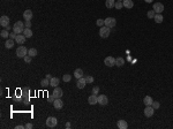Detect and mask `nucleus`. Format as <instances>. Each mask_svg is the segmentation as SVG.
I'll return each mask as SVG.
<instances>
[{
	"label": "nucleus",
	"instance_id": "3",
	"mask_svg": "<svg viewBox=\"0 0 173 129\" xmlns=\"http://www.w3.org/2000/svg\"><path fill=\"white\" fill-rule=\"evenodd\" d=\"M110 32H111V30H110V28L106 27V26H103V27H101V29H99V36L102 38H107L110 36Z\"/></svg>",
	"mask_w": 173,
	"mask_h": 129
},
{
	"label": "nucleus",
	"instance_id": "36",
	"mask_svg": "<svg viewBox=\"0 0 173 129\" xmlns=\"http://www.w3.org/2000/svg\"><path fill=\"white\" fill-rule=\"evenodd\" d=\"M31 58H32V57H30L29 54H27V55L23 58V59H24V61H26L27 64H29V62H31Z\"/></svg>",
	"mask_w": 173,
	"mask_h": 129
},
{
	"label": "nucleus",
	"instance_id": "26",
	"mask_svg": "<svg viewBox=\"0 0 173 129\" xmlns=\"http://www.w3.org/2000/svg\"><path fill=\"white\" fill-rule=\"evenodd\" d=\"M154 19H155V22L156 23H162L163 21H164V17H163L162 14H156Z\"/></svg>",
	"mask_w": 173,
	"mask_h": 129
},
{
	"label": "nucleus",
	"instance_id": "12",
	"mask_svg": "<svg viewBox=\"0 0 173 129\" xmlns=\"http://www.w3.org/2000/svg\"><path fill=\"white\" fill-rule=\"evenodd\" d=\"M53 106H54V108H57V110H60V108L64 107V102H62L60 98H56L54 102H53Z\"/></svg>",
	"mask_w": 173,
	"mask_h": 129
},
{
	"label": "nucleus",
	"instance_id": "24",
	"mask_svg": "<svg viewBox=\"0 0 173 129\" xmlns=\"http://www.w3.org/2000/svg\"><path fill=\"white\" fill-rule=\"evenodd\" d=\"M23 35H24L27 38L32 37V30H31L30 28H26V29H24V31H23Z\"/></svg>",
	"mask_w": 173,
	"mask_h": 129
},
{
	"label": "nucleus",
	"instance_id": "13",
	"mask_svg": "<svg viewBox=\"0 0 173 129\" xmlns=\"http://www.w3.org/2000/svg\"><path fill=\"white\" fill-rule=\"evenodd\" d=\"M86 77H81V78H77V82H76V87L79 89H83L86 87Z\"/></svg>",
	"mask_w": 173,
	"mask_h": 129
},
{
	"label": "nucleus",
	"instance_id": "18",
	"mask_svg": "<svg viewBox=\"0 0 173 129\" xmlns=\"http://www.w3.org/2000/svg\"><path fill=\"white\" fill-rule=\"evenodd\" d=\"M143 103H144V105H145V106H151V105H152V103H154V99L151 98L150 96H145L144 99H143Z\"/></svg>",
	"mask_w": 173,
	"mask_h": 129
},
{
	"label": "nucleus",
	"instance_id": "37",
	"mask_svg": "<svg viewBox=\"0 0 173 129\" xmlns=\"http://www.w3.org/2000/svg\"><path fill=\"white\" fill-rule=\"evenodd\" d=\"M98 92H99V87H94L92 93H94V95H98Z\"/></svg>",
	"mask_w": 173,
	"mask_h": 129
},
{
	"label": "nucleus",
	"instance_id": "10",
	"mask_svg": "<svg viewBox=\"0 0 173 129\" xmlns=\"http://www.w3.org/2000/svg\"><path fill=\"white\" fill-rule=\"evenodd\" d=\"M155 113V108L152 106H145L144 108V115L147 116V118H151Z\"/></svg>",
	"mask_w": 173,
	"mask_h": 129
},
{
	"label": "nucleus",
	"instance_id": "25",
	"mask_svg": "<svg viewBox=\"0 0 173 129\" xmlns=\"http://www.w3.org/2000/svg\"><path fill=\"white\" fill-rule=\"evenodd\" d=\"M124 64H125L124 58H117V59H115V66H118V67H122Z\"/></svg>",
	"mask_w": 173,
	"mask_h": 129
},
{
	"label": "nucleus",
	"instance_id": "21",
	"mask_svg": "<svg viewBox=\"0 0 173 129\" xmlns=\"http://www.w3.org/2000/svg\"><path fill=\"white\" fill-rule=\"evenodd\" d=\"M118 128H120V129H127L128 128V123L125 120H119L118 121Z\"/></svg>",
	"mask_w": 173,
	"mask_h": 129
},
{
	"label": "nucleus",
	"instance_id": "6",
	"mask_svg": "<svg viewBox=\"0 0 173 129\" xmlns=\"http://www.w3.org/2000/svg\"><path fill=\"white\" fill-rule=\"evenodd\" d=\"M152 9L155 11L156 14H162L163 12H164V5H163L162 2H155Z\"/></svg>",
	"mask_w": 173,
	"mask_h": 129
},
{
	"label": "nucleus",
	"instance_id": "19",
	"mask_svg": "<svg viewBox=\"0 0 173 129\" xmlns=\"http://www.w3.org/2000/svg\"><path fill=\"white\" fill-rule=\"evenodd\" d=\"M14 43H15V39H12V38H8L6 39V43H5V46H6V49H12L13 46H14Z\"/></svg>",
	"mask_w": 173,
	"mask_h": 129
},
{
	"label": "nucleus",
	"instance_id": "11",
	"mask_svg": "<svg viewBox=\"0 0 173 129\" xmlns=\"http://www.w3.org/2000/svg\"><path fill=\"white\" fill-rule=\"evenodd\" d=\"M0 26L4 27V28L8 27V26H9V17L6 16V15L1 16V17H0Z\"/></svg>",
	"mask_w": 173,
	"mask_h": 129
},
{
	"label": "nucleus",
	"instance_id": "15",
	"mask_svg": "<svg viewBox=\"0 0 173 129\" xmlns=\"http://www.w3.org/2000/svg\"><path fill=\"white\" fill-rule=\"evenodd\" d=\"M32 11H30V9H27L24 13H23V19L26 20V21H30L31 19H32Z\"/></svg>",
	"mask_w": 173,
	"mask_h": 129
},
{
	"label": "nucleus",
	"instance_id": "41",
	"mask_svg": "<svg viewBox=\"0 0 173 129\" xmlns=\"http://www.w3.org/2000/svg\"><path fill=\"white\" fill-rule=\"evenodd\" d=\"M54 102V98H53V96H50L49 97V103H53Z\"/></svg>",
	"mask_w": 173,
	"mask_h": 129
},
{
	"label": "nucleus",
	"instance_id": "14",
	"mask_svg": "<svg viewBox=\"0 0 173 129\" xmlns=\"http://www.w3.org/2000/svg\"><path fill=\"white\" fill-rule=\"evenodd\" d=\"M88 103L90 104V105H96L98 103V96L97 95H92L89 96V98H88Z\"/></svg>",
	"mask_w": 173,
	"mask_h": 129
},
{
	"label": "nucleus",
	"instance_id": "35",
	"mask_svg": "<svg viewBox=\"0 0 173 129\" xmlns=\"http://www.w3.org/2000/svg\"><path fill=\"white\" fill-rule=\"evenodd\" d=\"M151 106L154 107L155 110H158V108H159V106H160V104H159V103H158V102H154V103H152V105H151Z\"/></svg>",
	"mask_w": 173,
	"mask_h": 129
},
{
	"label": "nucleus",
	"instance_id": "31",
	"mask_svg": "<svg viewBox=\"0 0 173 129\" xmlns=\"http://www.w3.org/2000/svg\"><path fill=\"white\" fill-rule=\"evenodd\" d=\"M71 80H72V76L69 75V74H65V75L62 76V81H64V82H69Z\"/></svg>",
	"mask_w": 173,
	"mask_h": 129
},
{
	"label": "nucleus",
	"instance_id": "7",
	"mask_svg": "<svg viewBox=\"0 0 173 129\" xmlns=\"http://www.w3.org/2000/svg\"><path fill=\"white\" fill-rule=\"evenodd\" d=\"M98 104L102 105V106L107 105V104H109V98H107V96H105V95H99L98 96Z\"/></svg>",
	"mask_w": 173,
	"mask_h": 129
},
{
	"label": "nucleus",
	"instance_id": "47",
	"mask_svg": "<svg viewBox=\"0 0 173 129\" xmlns=\"http://www.w3.org/2000/svg\"><path fill=\"white\" fill-rule=\"evenodd\" d=\"M117 1H124V0H117Z\"/></svg>",
	"mask_w": 173,
	"mask_h": 129
},
{
	"label": "nucleus",
	"instance_id": "43",
	"mask_svg": "<svg viewBox=\"0 0 173 129\" xmlns=\"http://www.w3.org/2000/svg\"><path fill=\"white\" fill-rule=\"evenodd\" d=\"M46 78H49V80H51V78H52V76L50 75V74H46Z\"/></svg>",
	"mask_w": 173,
	"mask_h": 129
},
{
	"label": "nucleus",
	"instance_id": "28",
	"mask_svg": "<svg viewBox=\"0 0 173 129\" xmlns=\"http://www.w3.org/2000/svg\"><path fill=\"white\" fill-rule=\"evenodd\" d=\"M28 54L30 55V57H36L37 55V50L36 49H30V50H28Z\"/></svg>",
	"mask_w": 173,
	"mask_h": 129
},
{
	"label": "nucleus",
	"instance_id": "33",
	"mask_svg": "<svg viewBox=\"0 0 173 129\" xmlns=\"http://www.w3.org/2000/svg\"><path fill=\"white\" fill-rule=\"evenodd\" d=\"M86 83H92V82H94V77L90 75H88V76H86Z\"/></svg>",
	"mask_w": 173,
	"mask_h": 129
},
{
	"label": "nucleus",
	"instance_id": "8",
	"mask_svg": "<svg viewBox=\"0 0 173 129\" xmlns=\"http://www.w3.org/2000/svg\"><path fill=\"white\" fill-rule=\"evenodd\" d=\"M104 64L107 66V67H113V66H115V59L113 57H106L104 59Z\"/></svg>",
	"mask_w": 173,
	"mask_h": 129
},
{
	"label": "nucleus",
	"instance_id": "32",
	"mask_svg": "<svg viewBox=\"0 0 173 129\" xmlns=\"http://www.w3.org/2000/svg\"><path fill=\"white\" fill-rule=\"evenodd\" d=\"M114 7L117 8V9H121V8L124 7V4H122V1H117L115 5H114Z\"/></svg>",
	"mask_w": 173,
	"mask_h": 129
},
{
	"label": "nucleus",
	"instance_id": "17",
	"mask_svg": "<svg viewBox=\"0 0 173 129\" xmlns=\"http://www.w3.org/2000/svg\"><path fill=\"white\" fill-rule=\"evenodd\" d=\"M26 36H24V35H17V36H16V38H15V40H16V43H17V44H20V45H22L23 43L26 42Z\"/></svg>",
	"mask_w": 173,
	"mask_h": 129
},
{
	"label": "nucleus",
	"instance_id": "42",
	"mask_svg": "<svg viewBox=\"0 0 173 129\" xmlns=\"http://www.w3.org/2000/svg\"><path fill=\"white\" fill-rule=\"evenodd\" d=\"M15 129H26V126H16Z\"/></svg>",
	"mask_w": 173,
	"mask_h": 129
},
{
	"label": "nucleus",
	"instance_id": "44",
	"mask_svg": "<svg viewBox=\"0 0 173 129\" xmlns=\"http://www.w3.org/2000/svg\"><path fill=\"white\" fill-rule=\"evenodd\" d=\"M66 128H71V123H69V122L66 123Z\"/></svg>",
	"mask_w": 173,
	"mask_h": 129
},
{
	"label": "nucleus",
	"instance_id": "38",
	"mask_svg": "<svg viewBox=\"0 0 173 129\" xmlns=\"http://www.w3.org/2000/svg\"><path fill=\"white\" fill-rule=\"evenodd\" d=\"M16 36H17V34H15V32L13 31V32H11V35H9V38H12V39H15Z\"/></svg>",
	"mask_w": 173,
	"mask_h": 129
},
{
	"label": "nucleus",
	"instance_id": "1",
	"mask_svg": "<svg viewBox=\"0 0 173 129\" xmlns=\"http://www.w3.org/2000/svg\"><path fill=\"white\" fill-rule=\"evenodd\" d=\"M13 31L17 35L22 34L23 31H24V23L22 21H16L15 24L13 26Z\"/></svg>",
	"mask_w": 173,
	"mask_h": 129
},
{
	"label": "nucleus",
	"instance_id": "45",
	"mask_svg": "<svg viewBox=\"0 0 173 129\" xmlns=\"http://www.w3.org/2000/svg\"><path fill=\"white\" fill-rule=\"evenodd\" d=\"M11 29H13V28H11V27H9V26H8V27H6V30H8V31H9V30H11Z\"/></svg>",
	"mask_w": 173,
	"mask_h": 129
},
{
	"label": "nucleus",
	"instance_id": "46",
	"mask_svg": "<svg viewBox=\"0 0 173 129\" xmlns=\"http://www.w3.org/2000/svg\"><path fill=\"white\" fill-rule=\"evenodd\" d=\"M145 2H148V4H151V2H152V0H145Z\"/></svg>",
	"mask_w": 173,
	"mask_h": 129
},
{
	"label": "nucleus",
	"instance_id": "39",
	"mask_svg": "<svg viewBox=\"0 0 173 129\" xmlns=\"http://www.w3.org/2000/svg\"><path fill=\"white\" fill-rule=\"evenodd\" d=\"M26 129H32V123H27Z\"/></svg>",
	"mask_w": 173,
	"mask_h": 129
},
{
	"label": "nucleus",
	"instance_id": "34",
	"mask_svg": "<svg viewBox=\"0 0 173 129\" xmlns=\"http://www.w3.org/2000/svg\"><path fill=\"white\" fill-rule=\"evenodd\" d=\"M96 24H97L98 27H103V26H104V20L98 19L97 21H96Z\"/></svg>",
	"mask_w": 173,
	"mask_h": 129
},
{
	"label": "nucleus",
	"instance_id": "29",
	"mask_svg": "<svg viewBox=\"0 0 173 129\" xmlns=\"http://www.w3.org/2000/svg\"><path fill=\"white\" fill-rule=\"evenodd\" d=\"M41 84H42V85H43V87H44V88H45V87H47V85H50V80H49V78H46V77H45L44 80H42V81H41Z\"/></svg>",
	"mask_w": 173,
	"mask_h": 129
},
{
	"label": "nucleus",
	"instance_id": "9",
	"mask_svg": "<svg viewBox=\"0 0 173 129\" xmlns=\"http://www.w3.org/2000/svg\"><path fill=\"white\" fill-rule=\"evenodd\" d=\"M62 89L61 88H59V87H57V88H54V90H53V93H52V96H53V98L56 99V98H61L62 97Z\"/></svg>",
	"mask_w": 173,
	"mask_h": 129
},
{
	"label": "nucleus",
	"instance_id": "30",
	"mask_svg": "<svg viewBox=\"0 0 173 129\" xmlns=\"http://www.w3.org/2000/svg\"><path fill=\"white\" fill-rule=\"evenodd\" d=\"M155 15H156V13H155L154 9H151V11H149V12L147 13V16L149 17V19H154Z\"/></svg>",
	"mask_w": 173,
	"mask_h": 129
},
{
	"label": "nucleus",
	"instance_id": "22",
	"mask_svg": "<svg viewBox=\"0 0 173 129\" xmlns=\"http://www.w3.org/2000/svg\"><path fill=\"white\" fill-rule=\"evenodd\" d=\"M74 76H75L76 78H81V77H83V70L81 68L75 69V72H74Z\"/></svg>",
	"mask_w": 173,
	"mask_h": 129
},
{
	"label": "nucleus",
	"instance_id": "4",
	"mask_svg": "<svg viewBox=\"0 0 173 129\" xmlns=\"http://www.w3.org/2000/svg\"><path fill=\"white\" fill-rule=\"evenodd\" d=\"M115 24H117V20L114 19V17H107V19L104 20V26H106V27L114 28Z\"/></svg>",
	"mask_w": 173,
	"mask_h": 129
},
{
	"label": "nucleus",
	"instance_id": "16",
	"mask_svg": "<svg viewBox=\"0 0 173 129\" xmlns=\"http://www.w3.org/2000/svg\"><path fill=\"white\" fill-rule=\"evenodd\" d=\"M59 83H60V80H59L58 77H52V78L50 80V85L52 88L59 87Z\"/></svg>",
	"mask_w": 173,
	"mask_h": 129
},
{
	"label": "nucleus",
	"instance_id": "20",
	"mask_svg": "<svg viewBox=\"0 0 173 129\" xmlns=\"http://www.w3.org/2000/svg\"><path fill=\"white\" fill-rule=\"evenodd\" d=\"M122 4H124V7H126L127 9H130V8L134 7V2H133V0H124V1H122Z\"/></svg>",
	"mask_w": 173,
	"mask_h": 129
},
{
	"label": "nucleus",
	"instance_id": "23",
	"mask_svg": "<svg viewBox=\"0 0 173 129\" xmlns=\"http://www.w3.org/2000/svg\"><path fill=\"white\" fill-rule=\"evenodd\" d=\"M114 5H115V0H106L105 1V6L109 8V9L114 7Z\"/></svg>",
	"mask_w": 173,
	"mask_h": 129
},
{
	"label": "nucleus",
	"instance_id": "5",
	"mask_svg": "<svg viewBox=\"0 0 173 129\" xmlns=\"http://www.w3.org/2000/svg\"><path fill=\"white\" fill-rule=\"evenodd\" d=\"M57 125H58V120L54 116H50V118L46 119V126L49 128H54Z\"/></svg>",
	"mask_w": 173,
	"mask_h": 129
},
{
	"label": "nucleus",
	"instance_id": "27",
	"mask_svg": "<svg viewBox=\"0 0 173 129\" xmlns=\"http://www.w3.org/2000/svg\"><path fill=\"white\" fill-rule=\"evenodd\" d=\"M9 31L8 30H6V29H4V30L1 31V32H0V36H1V38H5V39H8L7 37H9Z\"/></svg>",
	"mask_w": 173,
	"mask_h": 129
},
{
	"label": "nucleus",
	"instance_id": "2",
	"mask_svg": "<svg viewBox=\"0 0 173 129\" xmlns=\"http://www.w3.org/2000/svg\"><path fill=\"white\" fill-rule=\"evenodd\" d=\"M28 54V50H27L26 46H19L16 49V55L17 58H24Z\"/></svg>",
	"mask_w": 173,
	"mask_h": 129
},
{
	"label": "nucleus",
	"instance_id": "40",
	"mask_svg": "<svg viewBox=\"0 0 173 129\" xmlns=\"http://www.w3.org/2000/svg\"><path fill=\"white\" fill-rule=\"evenodd\" d=\"M31 27V22L30 21H26V28H30Z\"/></svg>",
	"mask_w": 173,
	"mask_h": 129
}]
</instances>
